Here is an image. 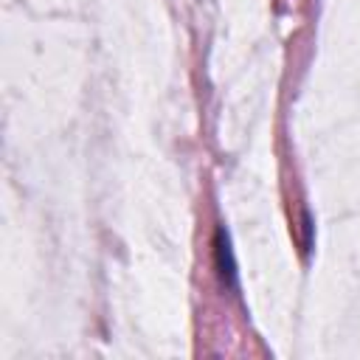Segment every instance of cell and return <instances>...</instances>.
I'll list each match as a JSON object with an SVG mask.
<instances>
[{
  "instance_id": "cell-1",
  "label": "cell",
  "mask_w": 360,
  "mask_h": 360,
  "mask_svg": "<svg viewBox=\"0 0 360 360\" xmlns=\"http://www.w3.org/2000/svg\"><path fill=\"white\" fill-rule=\"evenodd\" d=\"M214 267H217V276H219L222 287L236 292L239 290V284H236V262H233V250H231V239H228L225 228H219L217 236H214Z\"/></svg>"
}]
</instances>
